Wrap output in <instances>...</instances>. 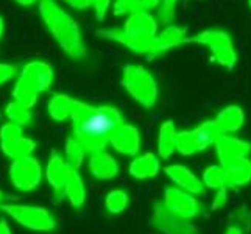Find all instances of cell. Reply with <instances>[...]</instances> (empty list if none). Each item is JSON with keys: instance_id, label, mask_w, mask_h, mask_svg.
<instances>
[{"instance_id": "cell-1", "label": "cell", "mask_w": 251, "mask_h": 234, "mask_svg": "<svg viewBox=\"0 0 251 234\" xmlns=\"http://www.w3.org/2000/svg\"><path fill=\"white\" fill-rule=\"evenodd\" d=\"M124 122L122 112L116 106H95L84 102L81 109L72 117V137L88 153L106 150L112 134Z\"/></svg>"}, {"instance_id": "cell-2", "label": "cell", "mask_w": 251, "mask_h": 234, "mask_svg": "<svg viewBox=\"0 0 251 234\" xmlns=\"http://www.w3.org/2000/svg\"><path fill=\"white\" fill-rule=\"evenodd\" d=\"M100 38L114 41L136 55L156 58L154 38L159 33L156 17L150 11L136 10L124 22L122 28H100L95 31Z\"/></svg>"}, {"instance_id": "cell-3", "label": "cell", "mask_w": 251, "mask_h": 234, "mask_svg": "<svg viewBox=\"0 0 251 234\" xmlns=\"http://www.w3.org/2000/svg\"><path fill=\"white\" fill-rule=\"evenodd\" d=\"M39 16L59 49L74 61H81L88 49L80 25L74 17L56 0H39Z\"/></svg>"}, {"instance_id": "cell-4", "label": "cell", "mask_w": 251, "mask_h": 234, "mask_svg": "<svg viewBox=\"0 0 251 234\" xmlns=\"http://www.w3.org/2000/svg\"><path fill=\"white\" fill-rule=\"evenodd\" d=\"M53 67L49 63L34 59V61L27 63L22 71L19 72V77L14 83L13 97L14 100L24 103L30 109L36 105L39 94L47 92L51 84H53Z\"/></svg>"}, {"instance_id": "cell-5", "label": "cell", "mask_w": 251, "mask_h": 234, "mask_svg": "<svg viewBox=\"0 0 251 234\" xmlns=\"http://www.w3.org/2000/svg\"><path fill=\"white\" fill-rule=\"evenodd\" d=\"M122 88L136 103L145 109H151L159 97V88L156 78L142 64L129 63L124 66L120 77Z\"/></svg>"}, {"instance_id": "cell-6", "label": "cell", "mask_w": 251, "mask_h": 234, "mask_svg": "<svg viewBox=\"0 0 251 234\" xmlns=\"http://www.w3.org/2000/svg\"><path fill=\"white\" fill-rule=\"evenodd\" d=\"M186 44H198L206 47L212 56V61L228 71H232L239 61L231 34L220 28H207L194 36H189Z\"/></svg>"}, {"instance_id": "cell-7", "label": "cell", "mask_w": 251, "mask_h": 234, "mask_svg": "<svg viewBox=\"0 0 251 234\" xmlns=\"http://www.w3.org/2000/svg\"><path fill=\"white\" fill-rule=\"evenodd\" d=\"M223 136L215 120H204L198 127L186 131H178L176 136V152L184 156H192L217 144Z\"/></svg>"}, {"instance_id": "cell-8", "label": "cell", "mask_w": 251, "mask_h": 234, "mask_svg": "<svg viewBox=\"0 0 251 234\" xmlns=\"http://www.w3.org/2000/svg\"><path fill=\"white\" fill-rule=\"evenodd\" d=\"M2 212L11 217L17 225L36 233H49L55 230L56 220L46 208L19 205V203H3L0 206Z\"/></svg>"}, {"instance_id": "cell-9", "label": "cell", "mask_w": 251, "mask_h": 234, "mask_svg": "<svg viewBox=\"0 0 251 234\" xmlns=\"http://www.w3.org/2000/svg\"><path fill=\"white\" fill-rule=\"evenodd\" d=\"M162 202L172 214L186 220H194L203 212V205L197 198V195L176 186H169L164 189Z\"/></svg>"}, {"instance_id": "cell-10", "label": "cell", "mask_w": 251, "mask_h": 234, "mask_svg": "<svg viewBox=\"0 0 251 234\" xmlns=\"http://www.w3.org/2000/svg\"><path fill=\"white\" fill-rule=\"evenodd\" d=\"M42 166L33 156L14 159L10 166V180L13 186L21 192H30L42 181Z\"/></svg>"}, {"instance_id": "cell-11", "label": "cell", "mask_w": 251, "mask_h": 234, "mask_svg": "<svg viewBox=\"0 0 251 234\" xmlns=\"http://www.w3.org/2000/svg\"><path fill=\"white\" fill-rule=\"evenodd\" d=\"M151 227L161 231L162 234H201L200 228L190 220L181 219L178 215L172 214L164 202L153 203Z\"/></svg>"}, {"instance_id": "cell-12", "label": "cell", "mask_w": 251, "mask_h": 234, "mask_svg": "<svg viewBox=\"0 0 251 234\" xmlns=\"http://www.w3.org/2000/svg\"><path fill=\"white\" fill-rule=\"evenodd\" d=\"M214 147L215 155L219 158V164L223 167H228L242 159H247L248 155L251 153L250 142L231 134H223Z\"/></svg>"}, {"instance_id": "cell-13", "label": "cell", "mask_w": 251, "mask_h": 234, "mask_svg": "<svg viewBox=\"0 0 251 234\" xmlns=\"http://www.w3.org/2000/svg\"><path fill=\"white\" fill-rule=\"evenodd\" d=\"M74 169L71 167V164L66 161L64 156H61L58 152H51L50 153V158L47 162V167H46V178H47V183L50 184V187L53 189L55 197L58 198H64L63 197V190H64V184L71 175V172Z\"/></svg>"}, {"instance_id": "cell-14", "label": "cell", "mask_w": 251, "mask_h": 234, "mask_svg": "<svg viewBox=\"0 0 251 234\" xmlns=\"http://www.w3.org/2000/svg\"><path fill=\"white\" fill-rule=\"evenodd\" d=\"M109 145L125 156H137L141 150V133L134 125L124 122L111 137Z\"/></svg>"}, {"instance_id": "cell-15", "label": "cell", "mask_w": 251, "mask_h": 234, "mask_svg": "<svg viewBox=\"0 0 251 234\" xmlns=\"http://www.w3.org/2000/svg\"><path fill=\"white\" fill-rule=\"evenodd\" d=\"M164 173L172 181L173 186L187 190L194 195H201L204 192L203 180L198 178L192 170L183 164H170V166L164 167Z\"/></svg>"}, {"instance_id": "cell-16", "label": "cell", "mask_w": 251, "mask_h": 234, "mask_svg": "<svg viewBox=\"0 0 251 234\" xmlns=\"http://www.w3.org/2000/svg\"><path fill=\"white\" fill-rule=\"evenodd\" d=\"M84 102L74 99L67 94H55L53 97L49 100L47 111L49 116L55 120V122H64V120H72V117L81 109Z\"/></svg>"}, {"instance_id": "cell-17", "label": "cell", "mask_w": 251, "mask_h": 234, "mask_svg": "<svg viewBox=\"0 0 251 234\" xmlns=\"http://www.w3.org/2000/svg\"><path fill=\"white\" fill-rule=\"evenodd\" d=\"M187 38L189 34L186 27H181V25H175V24L166 25L164 30L159 31L158 36L154 38V52H156V56L167 53V52L176 47L184 46Z\"/></svg>"}, {"instance_id": "cell-18", "label": "cell", "mask_w": 251, "mask_h": 234, "mask_svg": "<svg viewBox=\"0 0 251 234\" xmlns=\"http://www.w3.org/2000/svg\"><path fill=\"white\" fill-rule=\"evenodd\" d=\"M119 170H120L119 162L106 150L89 153V172L97 180L108 181L116 178L119 175Z\"/></svg>"}, {"instance_id": "cell-19", "label": "cell", "mask_w": 251, "mask_h": 234, "mask_svg": "<svg viewBox=\"0 0 251 234\" xmlns=\"http://www.w3.org/2000/svg\"><path fill=\"white\" fill-rule=\"evenodd\" d=\"M129 175L136 180H150L161 172V158L154 153H144L134 156L128 166Z\"/></svg>"}, {"instance_id": "cell-20", "label": "cell", "mask_w": 251, "mask_h": 234, "mask_svg": "<svg viewBox=\"0 0 251 234\" xmlns=\"http://www.w3.org/2000/svg\"><path fill=\"white\" fill-rule=\"evenodd\" d=\"M214 120L223 134H232V133H237L239 130L244 127L245 112L237 105H228L215 116Z\"/></svg>"}, {"instance_id": "cell-21", "label": "cell", "mask_w": 251, "mask_h": 234, "mask_svg": "<svg viewBox=\"0 0 251 234\" xmlns=\"http://www.w3.org/2000/svg\"><path fill=\"white\" fill-rule=\"evenodd\" d=\"M176 136L178 130L173 120L162 122L158 131V156L161 159H170L176 152Z\"/></svg>"}, {"instance_id": "cell-22", "label": "cell", "mask_w": 251, "mask_h": 234, "mask_svg": "<svg viewBox=\"0 0 251 234\" xmlns=\"http://www.w3.org/2000/svg\"><path fill=\"white\" fill-rule=\"evenodd\" d=\"M63 197L67 198V202L71 203L72 208L75 209H80L86 202V187H84V181L81 175L75 169L71 172L63 190Z\"/></svg>"}, {"instance_id": "cell-23", "label": "cell", "mask_w": 251, "mask_h": 234, "mask_svg": "<svg viewBox=\"0 0 251 234\" xmlns=\"http://www.w3.org/2000/svg\"><path fill=\"white\" fill-rule=\"evenodd\" d=\"M0 149H2L5 156L14 161L25 158V156H31V153L36 149V142L30 137L22 136L13 141H0Z\"/></svg>"}, {"instance_id": "cell-24", "label": "cell", "mask_w": 251, "mask_h": 234, "mask_svg": "<svg viewBox=\"0 0 251 234\" xmlns=\"http://www.w3.org/2000/svg\"><path fill=\"white\" fill-rule=\"evenodd\" d=\"M228 175V186L231 187H240L245 186L251 181V159H242L232 166L225 167Z\"/></svg>"}, {"instance_id": "cell-25", "label": "cell", "mask_w": 251, "mask_h": 234, "mask_svg": "<svg viewBox=\"0 0 251 234\" xmlns=\"http://www.w3.org/2000/svg\"><path fill=\"white\" fill-rule=\"evenodd\" d=\"M203 184L207 189L212 190H219V189H229L228 186V175H226V169L220 164L217 166H209L206 167L203 172Z\"/></svg>"}, {"instance_id": "cell-26", "label": "cell", "mask_w": 251, "mask_h": 234, "mask_svg": "<svg viewBox=\"0 0 251 234\" xmlns=\"http://www.w3.org/2000/svg\"><path fill=\"white\" fill-rule=\"evenodd\" d=\"M5 116L6 119L10 120V122L19 125V127H25L31 122V112H30V108L25 106L24 103L17 102V100H13L6 105L5 108Z\"/></svg>"}, {"instance_id": "cell-27", "label": "cell", "mask_w": 251, "mask_h": 234, "mask_svg": "<svg viewBox=\"0 0 251 234\" xmlns=\"http://www.w3.org/2000/svg\"><path fill=\"white\" fill-rule=\"evenodd\" d=\"M129 203V197L124 189H112L105 197V208L109 214H122Z\"/></svg>"}, {"instance_id": "cell-28", "label": "cell", "mask_w": 251, "mask_h": 234, "mask_svg": "<svg viewBox=\"0 0 251 234\" xmlns=\"http://www.w3.org/2000/svg\"><path fill=\"white\" fill-rule=\"evenodd\" d=\"M64 152H66V161L71 164V167L78 170L81 167V164L86 158V155H88V152H86L83 147L78 144V141L74 139V137H67L66 141V147H64Z\"/></svg>"}, {"instance_id": "cell-29", "label": "cell", "mask_w": 251, "mask_h": 234, "mask_svg": "<svg viewBox=\"0 0 251 234\" xmlns=\"http://www.w3.org/2000/svg\"><path fill=\"white\" fill-rule=\"evenodd\" d=\"M176 3L178 0H162L161 6L158 8V19L164 25H169L173 22V17L176 13Z\"/></svg>"}, {"instance_id": "cell-30", "label": "cell", "mask_w": 251, "mask_h": 234, "mask_svg": "<svg viewBox=\"0 0 251 234\" xmlns=\"http://www.w3.org/2000/svg\"><path fill=\"white\" fill-rule=\"evenodd\" d=\"M139 10V0H114V16H129Z\"/></svg>"}, {"instance_id": "cell-31", "label": "cell", "mask_w": 251, "mask_h": 234, "mask_svg": "<svg viewBox=\"0 0 251 234\" xmlns=\"http://www.w3.org/2000/svg\"><path fill=\"white\" fill-rule=\"evenodd\" d=\"M17 137H22V127L13 122H6L0 128V141H13Z\"/></svg>"}, {"instance_id": "cell-32", "label": "cell", "mask_w": 251, "mask_h": 234, "mask_svg": "<svg viewBox=\"0 0 251 234\" xmlns=\"http://www.w3.org/2000/svg\"><path fill=\"white\" fill-rule=\"evenodd\" d=\"M112 0H92V8H94V14H95V19L99 22L105 21V17L111 8Z\"/></svg>"}, {"instance_id": "cell-33", "label": "cell", "mask_w": 251, "mask_h": 234, "mask_svg": "<svg viewBox=\"0 0 251 234\" xmlns=\"http://www.w3.org/2000/svg\"><path fill=\"white\" fill-rule=\"evenodd\" d=\"M16 75H17V67L14 64L0 63V86L10 83Z\"/></svg>"}, {"instance_id": "cell-34", "label": "cell", "mask_w": 251, "mask_h": 234, "mask_svg": "<svg viewBox=\"0 0 251 234\" xmlns=\"http://www.w3.org/2000/svg\"><path fill=\"white\" fill-rule=\"evenodd\" d=\"M226 202H228V189L215 190V197H214V202L211 205V209L212 211H219L225 205H226Z\"/></svg>"}, {"instance_id": "cell-35", "label": "cell", "mask_w": 251, "mask_h": 234, "mask_svg": "<svg viewBox=\"0 0 251 234\" xmlns=\"http://www.w3.org/2000/svg\"><path fill=\"white\" fill-rule=\"evenodd\" d=\"M63 2L76 11H84L88 8H92V0H63Z\"/></svg>"}, {"instance_id": "cell-36", "label": "cell", "mask_w": 251, "mask_h": 234, "mask_svg": "<svg viewBox=\"0 0 251 234\" xmlns=\"http://www.w3.org/2000/svg\"><path fill=\"white\" fill-rule=\"evenodd\" d=\"M161 2L162 0H139V10L151 13V10H158L161 6Z\"/></svg>"}, {"instance_id": "cell-37", "label": "cell", "mask_w": 251, "mask_h": 234, "mask_svg": "<svg viewBox=\"0 0 251 234\" xmlns=\"http://www.w3.org/2000/svg\"><path fill=\"white\" fill-rule=\"evenodd\" d=\"M225 234H244V230H242L239 225H229V227L226 228V231H225Z\"/></svg>"}, {"instance_id": "cell-38", "label": "cell", "mask_w": 251, "mask_h": 234, "mask_svg": "<svg viewBox=\"0 0 251 234\" xmlns=\"http://www.w3.org/2000/svg\"><path fill=\"white\" fill-rule=\"evenodd\" d=\"M0 234H13L10 225H8V222L5 219L0 220Z\"/></svg>"}, {"instance_id": "cell-39", "label": "cell", "mask_w": 251, "mask_h": 234, "mask_svg": "<svg viewBox=\"0 0 251 234\" xmlns=\"http://www.w3.org/2000/svg\"><path fill=\"white\" fill-rule=\"evenodd\" d=\"M16 2L19 5H22V6H31V5L36 3L38 0H16Z\"/></svg>"}, {"instance_id": "cell-40", "label": "cell", "mask_w": 251, "mask_h": 234, "mask_svg": "<svg viewBox=\"0 0 251 234\" xmlns=\"http://www.w3.org/2000/svg\"><path fill=\"white\" fill-rule=\"evenodd\" d=\"M3 33H5V21H3V17L0 16V39L3 38Z\"/></svg>"}, {"instance_id": "cell-41", "label": "cell", "mask_w": 251, "mask_h": 234, "mask_svg": "<svg viewBox=\"0 0 251 234\" xmlns=\"http://www.w3.org/2000/svg\"><path fill=\"white\" fill-rule=\"evenodd\" d=\"M3 200H5V197H3V192H2V190H0V206L3 205Z\"/></svg>"}, {"instance_id": "cell-42", "label": "cell", "mask_w": 251, "mask_h": 234, "mask_svg": "<svg viewBox=\"0 0 251 234\" xmlns=\"http://www.w3.org/2000/svg\"><path fill=\"white\" fill-rule=\"evenodd\" d=\"M248 6H250V10H251V0H248Z\"/></svg>"}]
</instances>
